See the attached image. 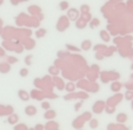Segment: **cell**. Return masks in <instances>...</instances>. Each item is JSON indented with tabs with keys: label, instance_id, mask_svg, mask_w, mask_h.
<instances>
[{
	"label": "cell",
	"instance_id": "21",
	"mask_svg": "<svg viewBox=\"0 0 133 130\" xmlns=\"http://www.w3.org/2000/svg\"><path fill=\"white\" fill-rule=\"evenodd\" d=\"M81 11H83V12H88V11H90V7H88L87 5H83L81 6Z\"/></svg>",
	"mask_w": 133,
	"mask_h": 130
},
{
	"label": "cell",
	"instance_id": "16",
	"mask_svg": "<svg viewBox=\"0 0 133 130\" xmlns=\"http://www.w3.org/2000/svg\"><path fill=\"white\" fill-rule=\"evenodd\" d=\"M75 26H77L78 28H84L86 25H85V21H84V20H81V21H77Z\"/></svg>",
	"mask_w": 133,
	"mask_h": 130
},
{
	"label": "cell",
	"instance_id": "26",
	"mask_svg": "<svg viewBox=\"0 0 133 130\" xmlns=\"http://www.w3.org/2000/svg\"><path fill=\"white\" fill-rule=\"evenodd\" d=\"M6 53H5V51H4V49H1L0 48V57H4Z\"/></svg>",
	"mask_w": 133,
	"mask_h": 130
},
{
	"label": "cell",
	"instance_id": "19",
	"mask_svg": "<svg viewBox=\"0 0 133 130\" xmlns=\"http://www.w3.org/2000/svg\"><path fill=\"white\" fill-rule=\"evenodd\" d=\"M7 60H8L7 63H10V64H15V63L18 62L17 58H14V57H8V58H7Z\"/></svg>",
	"mask_w": 133,
	"mask_h": 130
},
{
	"label": "cell",
	"instance_id": "18",
	"mask_svg": "<svg viewBox=\"0 0 133 130\" xmlns=\"http://www.w3.org/2000/svg\"><path fill=\"white\" fill-rule=\"evenodd\" d=\"M133 97V92H131V91H126V93H125V98L127 101H131V98Z\"/></svg>",
	"mask_w": 133,
	"mask_h": 130
},
{
	"label": "cell",
	"instance_id": "22",
	"mask_svg": "<svg viewBox=\"0 0 133 130\" xmlns=\"http://www.w3.org/2000/svg\"><path fill=\"white\" fill-rule=\"evenodd\" d=\"M92 23H93L92 27H97V26H99V20H98V19H94Z\"/></svg>",
	"mask_w": 133,
	"mask_h": 130
},
{
	"label": "cell",
	"instance_id": "2",
	"mask_svg": "<svg viewBox=\"0 0 133 130\" xmlns=\"http://www.w3.org/2000/svg\"><path fill=\"white\" fill-rule=\"evenodd\" d=\"M37 113H38V110L34 105H27V107L25 108V114L27 116H35Z\"/></svg>",
	"mask_w": 133,
	"mask_h": 130
},
{
	"label": "cell",
	"instance_id": "20",
	"mask_svg": "<svg viewBox=\"0 0 133 130\" xmlns=\"http://www.w3.org/2000/svg\"><path fill=\"white\" fill-rule=\"evenodd\" d=\"M31 59H32V56H27V57L25 58V60H26V65H31L32 64V62H31Z\"/></svg>",
	"mask_w": 133,
	"mask_h": 130
},
{
	"label": "cell",
	"instance_id": "7",
	"mask_svg": "<svg viewBox=\"0 0 133 130\" xmlns=\"http://www.w3.org/2000/svg\"><path fill=\"white\" fill-rule=\"evenodd\" d=\"M68 6H70V4H68L67 1H65V0H63V1L59 3V10L60 11H66V10H68Z\"/></svg>",
	"mask_w": 133,
	"mask_h": 130
},
{
	"label": "cell",
	"instance_id": "10",
	"mask_svg": "<svg viewBox=\"0 0 133 130\" xmlns=\"http://www.w3.org/2000/svg\"><path fill=\"white\" fill-rule=\"evenodd\" d=\"M100 38L103 42H108V40H110V36H108V33L106 32L105 30L100 31Z\"/></svg>",
	"mask_w": 133,
	"mask_h": 130
},
{
	"label": "cell",
	"instance_id": "13",
	"mask_svg": "<svg viewBox=\"0 0 133 130\" xmlns=\"http://www.w3.org/2000/svg\"><path fill=\"white\" fill-rule=\"evenodd\" d=\"M27 75H28V70L26 68H23V69H20V71H19V76L20 77H27Z\"/></svg>",
	"mask_w": 133,
	"mask_h": 130
},
{
	"label": "cell",
	"instance_id": "11",
	"mask_svg": "<svg viewBox=\"0 0 133 130\" xmlns=\"http://www.w3.org/2000/svg\"><path fill=\"white\" fill-rule=\"evenodd\" d=\"M18 122V116L17 115H12L8 117V123L10 124H15V123Z\"/></svg>",
	"mask_w": 133,
	"mask_h": 130
},
{
	"label": "cell",
	"instance_id": "4",
	"mask_svg": "<svg viewBox=\"0 0 133 130\" xmlns=\"http://www.w3.org/2000/svg\"><path fill=\"white\" fill-rule=\"evenodd\" d=\"M18 96H19L20 99L24 101V102H27V101L30 99V93H28L27 91H25V90H19L18 91Z\"/></svg>",
	"mask_w": 133,
	"mask_h": 130
},
{
	"label": "cell",
	"instance_id": "15",
	"mask_svg": "<svg viewBox=\"0 0 133 130\" xmlns=\"http://www.w3.org/2000/svg\"><path fill=\"white\" fill-rule=\"evenodd\" d=\"M13 129H14V130H19V129H20V130H25V129H27V127H26L25 124H18V125H15Z\"/></svg>",
	"mask_w": 133,
	"mask_h": 130
},
{
	"label": "cell",
	"instance_id": "8",
	"mask_svg": "<svg viewBox=\"0 0 133 130\" xmlns=\"http://www.w3.org/2000/svg\"><path fill=\"white\" fill-rule=\"evenodd\" d=\"M126 120H127V115L126 114H118L117 115V121H118L119 123H124V122H126Z\"/></svg>",
	"mask_w": 133,
	"mask_h": 130
},
{
	"label": "cell",
	"instance_id": "14",
	"mask_svg": "<svg viewBox=\"0 0 133 130\" xmlns=\"http://www.w3.org/2000/svg\"><path fill=\"white\" fill-rule=\"evenodd\" d=\"M119 89H120V84L119 83H113L111 85V90L112 91H119Z\"/></svg>",
	"mask_w": 133,
	"mask_h": 130
},
{
	"label": "cell",
	"instance_id": "1",
	"mask_svg": "<svg viewBox=\"0 0 133 130\" xmlns=\"http://www.w3.org/2000/svg\"><path fill=\"white\" fill-rule=\"evenodd\" d=\"M67 15L71 20H78L79 15H80V11L77 10V8H68Z\"/></svg>",
	"mask_w": 133,
	"mask_h": 130
},
{
	"label": "cell",
	"instance_id": "25",
	"mask_svg": "<svg viewBox=\"0 0 133 130\" xmlns=\"http://www.w3.org/2000/svg\"><path fill=\"white\" fill-rule=\"evenodd\" d=\"M35 129H37V130H43L44 127L41 124H37V125H35Z\"/></svg>",
	"mask_w": 133,
	"mask_h": 130
},
{
	"label": "cell",
	"instance_id": "23",
	"mask_svg": "<svg viewBox=\"0 0 133 130\" xmlns=\"http://www.w3.org/2000/svg\"><path fill=\"white\" fill-rule=\"evenodd\" d=\"M66 89H68V91H73L74 85H73V84H68V85H66Z\"/></svg>",
	"mask_w": 133,
	"mask_h": 130
},
{
	"label": "cell",
	"instance_id": "3",
	"mask_svg": "<svg viewBox=\"0 0 133 130\" xmlns=\"http://www.w3.org/2000/svg\"><path fill=\"white\" fill-rule=\"evenodd\" d=\"M55 115H57V113H55L54 110H52V109H47V110H45L44 118H45V120H53V118H55Z\"/></svg>",
	"mask_w": 133,
	"mask_h": 130
},
{
	"label": "cell",
	"instance_id": "6",
	"mask_svg": "<svg viewBox=\"0 0 133 130\" xmlns=\"http://www.w3.org/2000/svg\"><path fill=\"white\" fill-rule=\"evenodd\" d=\"M10 72V63H1L0 64V73Z\"/></svg>",
	"mask_w": 133,
	"mask_h": 130
},
{
	"label": "cell",
	"instance_id": "12",
	"mask_svg": "<svg viewBox=\"0 0 133 130\" xmlns=\"http://www.w3.org/2000/svg\"><path fill=\"white\" fill-rule=\"evenodd\" d=\"M45 34H46V30H44V28H40V30H38V31H37V33H35V36H37L38 38H43V37H45Z\"/></svg>",
	"mask_w": 133,
	"mask_h": 130
},
{
	"label": "cell",
	"instance_id": "5",
	"mask_svg": "<svg viewBox=\"0 0 133 130\" xmlns=\"http://www.w3.org/2000/svg\"><path fill=\"white\" fill-rule=\"evenodd\" d=\"M91 48H92V42H91V40L87 39L81 43V50L83 51H88Z\"/></svg>",
	"mask_w": 133,
	"mask_h": 130
},
{
	"label": "cell",
	"instance_id": "9",
	"mask_svg": "<svg viewBox=\"0 0 133 130\" xmlns=\"http://www.w3.org/2000/svg\"><path fill=\"white\" fill-rule=\"evenodd\" d=\"M88 125H90L91 129H97V128L99 127V122H98V120H96V118L91 120V121H90V123H88Z\"/></svg>",
	"mask_w": 133,
	"mask_h": 130
},
{
	"label": "cell",
	"instance_id": "17",
	"mask_svg": "<svg viewBox=\"0 0 133 130\" xmlns=\"http://www.w3.org/2000/svg\"><path fill=\"white\" fill-rule=\"evenodd\" d=\"M41 108H43L44 110H47V109H50L51 108V104L48 102H43L41 103Z\"/></svg>",
	"mask_w": 133,
	"mask_h": 130
},
{
	"label": "cell",
	"instance_id": "24",
	"mask_svg": "<svg viewBox=\"0 0 133 130\" xmlns=\"http://www.w3.org/2000/svg\"><path fill=\"white\" fill-rule=\"evenodd\" d=\"M96 58H97V59H98V60H101V59H103V58H104V56H103V55H100V53H98V52H97V53H96Z\"/></svg>",
	"mask_w": 133,
	"mask_h": 130
}]
</instances>
